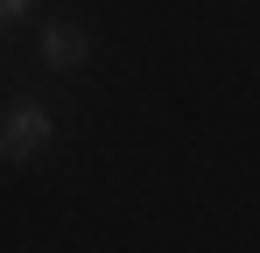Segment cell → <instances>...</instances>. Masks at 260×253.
Returning <instances> with one entry per match:
<instances>
[{
	"mask_svg": "<svg viewBox=\"0 0 260 253\" xmlns=\"http://www.w3.org/2000/svg\"><path fill=\"white\" fill-rule=\"evenodd\" d=\"M49 141H56V120L43 99H14L0 113V162H36V155H49Z\"/></svg>",
	"mask_w": 260,
	"mask_h": 253,
	"instance_id": "6da1fadb",
	"label": "cell"
},
{
	"mask_svg": "<svg viewBox=\"0 0 260 253\" xmlns=\"http://www.w3.org/2000/svg\"><path fill=\"white\" fill-rule=\"evenodd\" d=\"M85 56H91L85 28H71V21H49V28H43V64H49V71H78Z\"/></svg>",
	"mask_w": 260,
	"mask_h": 253,
	"instance_id": "7a4b0ae2",
	"label": "cell"
},
{
	"mask_svg": "<svg viewBox=\"0 0 260 253\" xmlns=\"http://www.w3.org/2000/svg\"><path fill=\"white\" fill-rule=\"evenodd\" d=\"M28 7H36V0H0V28H7V21H21Z\"/></svg>",
	"mask_w": 260,
	"mask_h": 253,
	"instance_id": "3957f363",
	"label": "cell"
}]
</instances>
